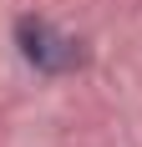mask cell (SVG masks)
Instances as JSON below:
<instances>
[{
	"label": "cell",
	"instance_id": "cell-1",
	"mask_svg": "<svg viewBox=\"0 0 142 147\" xmlns=\"http://www.w3.org/2000/svg\"><path fill=\"white\" fill-rule=\"evenodd\" d=\"M10 41H15L20 61H26L36 76H71V71L86 66L81 41H76L71 30L51 26L46 15H20V20L10 26Z\"/></svg>",
	"mask_w": 142,
	"mask_h": 147
}]
</instances>
